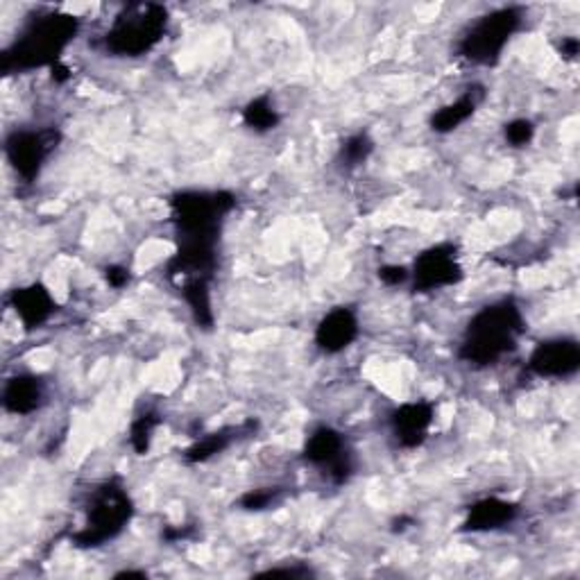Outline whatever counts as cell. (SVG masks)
Returning <instances> with one entry per match:
<instances>
[{
  "instance_id": "obj_1",
  "label": "cell",
  "mask_w": 580,
  "mask_h": 580,
  "mask_svg": "<svg viewBox=\"0 0 580 580\" xmlns=\"http://www.w3.org/2000/svg\"><path fill=\"white\" fill-rule=\"evenodd\" d=\"M175 225V254L166 275L173 281L209 279L218 270V245L227 216L236 206L231 191H177L168 200Z\"/></svg>"
},
{
  "instance_id": "obj_2",
  "label": "cell",
  "mask_w": 580,
  "mask_h": 580,
  "mask_svg": "<svg viewBox=\"0 0 580 580\" xmlns=\"http://www.w3.org/2000/svg\"><path fill=\"white\" fill-rule=\"evenodd\" d=\"M80 33V18L66 12H43L23 25L16 39L0 52L3 75L55 66Z\"/></svg>"
},
{
  "instance_id": "obj_3",
  "label": "cell",
  "mask_w": 580,
  "mask_h": 580,
  "mask_svg": "<svg viewBox=\"0 0 580 580\" xmlns=\"http://www.w3.org/2000/svg\"><path fill=\"white\" fill-rule=\"evenodd\" d=\"M524 331V313L513 298L492 302L467 323L458 348V358L471 367L496 365L501 358L517 350Z\"/></svg>"
},
{
  "instance_id": "obj_4",
  "label": "cell",
  "mask_w": 580,
  "mask_h": 580,
  "mask_svg": "<svg viewBox=\"0 0 580 580\" xmlns=\"http://www.w3.org/2000/svg\"><path fill=\"white\" fill-rule=\"evenodd\" d=\"M131 517H135V501H131L123 479L114 477L91 492L85 526L71 535V542L77 549L104 546L127 529Z\"/></svg>"
},
{
  "instance_id": "obj_5",
  "label": "cell",
  "mask_w": 580,
  "mask_h": 580,
  "mask_svg": "<svg viewBox=\"0 0 580 580\" xmlns=\"http://www.w3.org/2000/svg\"><path fill=\"white\" fill-rule=\"evenodd\" d=\"M168 10L160 3L127 5L104 33L102 46L114 58H143L168 30Z\"/></svg>"
},
{
  "instance_id": "obj_6",
  "label": "cell",
  "mask_w": 580,
  "mask_h": 580,
  "mask_svg": "<svg viewBox=\"0 0 580 580\" xmlns=\"http://www.w3.org/2000/svg\"><path fill=\"white\" fill-rule=\"evenodd\" d=\"M524 21L521 8H499L481 16L471 28L463 35L458 43V55L479 66H496L504 55L506 46L517 35Z\"/></svg>"
},
{
  "instance_id": "obj_7",
  "label": "cell",
  "mask_w": 580,
  "mask_h": 580,
  "mask_svg": "<svg viewBox=\"0 0 580 580\" xmlns=\"http://www.w3.org/2000/svg\"><path fill=\"white\" fill-rule=\"evenodd\" d=\"M62 143V131L58 127H39V129H14L5 139V156L14 173L23 181H35L50 154Z\"/></svg>"
},
{
  "instance_id": "obj_8",
  "label": "cell",
  "mask_w": 580,
  "mask_h": 580,
  "mask_svg": "<svg viewBox=\"0 0 580 580\" xmlns=\"http://www.w3.org/2000/svg\"><path fill=\"white\" fill-rule=\"evenodd\" d=\"M302 458L315 469H320L333 486L350 483L356 471L354 452L350 450L348 438L327 425L318 427L306 438Z\"/></svg>"
},
{
  "instance_id": "obj_9",
  "label": "cell",
  "mask_w": 580,
  "mask_h": 580,
  "mask_svg": "<svg viewBox=\"0 0 580 580\" xmlns=\"http://www.w3.org/2000/svg\"><path fill=\"white\" fill-rule=\"evenodd\" d=\"M413 288L417 293H431V290L450 288L465 279V270L461 266L458 245L438 243L417 254L413 263Z\"/></svg>"
},
{
  "instance_id": "obj_10",
  "label": "cell",
  "mask_w": 580,
  "mask_h": 580,
  "mask_svg": "<svg viewBox=\"0 0 580 580\" xmlns=\"http://www.w3.org/2000/svg\"><path fill=\"white\" fill-rule=\"evenodd\" d=\"M529 370L544 379H565L580 370V345L576 338H551L540 342L529 358Z\"/></svg>"
},
{
  "instance_id": "obj_11",
  "label": "cell",
  "mask_w": 580,
  "mask_h": 580,
  "mask_svg": "<svg viewBox=\"0 0 580 580\" xmlns=\"http://www.w3.org/2000/svg\"><path fill=\"white\" fill-rule=\"evenodd\" d=\"M436 419L431 402H408L390 413V431L402 450H417L429 438Z\"/></svg>"
},
{
  "instance_id": "obj_12",
  "label": "cell",
  "mask_w": 580,
  "mask_h": 580,
  "mask_svg": "<svg viewBox=\"0 0 580 580\" xmlns=\"http://www.w3.org/2000/svg\"><path fill=\"white\" fill-rule=\"evenodd\" d=\"M8 302L14 308L16 318L21 320L25 331H35L43 327L58 311L55 298L50 295V290L41 281L14 288Z\"/></svg>"
},
{
  "instance_id": "obj_13",
  "label": "cell",
  "mask_w": 580,
  "mask_h": 580,
  "mask_svg": "<svg viewBox=\"0 0 580 580\" xmlns=\"http://www.w3.org/2000/svg\"><path fill=\"white\" fill-rule=\"evenodd\" d=\"M358 331L361 325L356 311L350 306H336L318 323V329H315V345L325 354H340L358 338Z\"/></svg>"
},
{
  "instance_id": "obj_14",
  "label": "cell",
  "mask_w": 580,
  "mask_h": 580,
  "mask_svg": "<svg viewBox=\"0 0 580 580\" xmlns=\"http://www.w3.org/2000/svg\"><path fill=\"white\" fill-rule=\"evenodd\" d=\"M519 515V506L515 501L501 499V496H486L477 504L469 506L467 517L461 526L463 533H490L506 529Z\"/></svg>"
},
{
  "instance_id": "obj_15",
  "label": "cell",
  "mask_w": 580,
  "mask_h": 580,
  "mask_svg": "<svg viewBox=\"0 0 580 580\" xmlns=\"http://www.w3.org/2000/svg\"><path fill=\"white\" fill-rule=\"evenodd\" d=\"M48 398L46 381L37 375H16L3 388V408L12 415H33Z\"/></svg>"
},
{
  "instance_id": "obj_16",
  "label": "cell",
  "mask_w": 580,
  "mask_h": 580,
  "mask_svg": "<svg viewBox=\"0 0 580 580\" xmlns=\"http://www.w3.org/2000/svg\"><path fill=\"white\" fill-rule=\"evenodd\" d=\"M486 100V89L481 85L469 87L458 100L444 104L431 116V129L436 135H450V131L465 125L474 114H477L479 104Z\"/></svg>"
},
{
  "instance_id": "obj_17",
  "label": "cell",
  "mask_w": 580,
  "mask_h": 580,
  "mask_svg": "<svg viewBox=\"0 0 580 580\" xmlns=\"http://www.w3.org/2000/svg\"><path fill=\"white\" fill-rule=\"evenodd\" d=\"M256 427H259V421L250 419V421H245V425H241V427H227V429L209 433V436L200 438L198 442H193L189 446V450L184 452V461H187L189 465L206 463L209 458H214V456L227 452L236 440L252 436L256 431Z\"/></svg>"
},
{
  "instance_id": "obj_18",
  "label": "cell",
  "mask_w": 580,
  "mask_h": 580,
  "mask_svg": "<svg viewBox=\"0 0 580 580\" xmlns=\"http://www.w3.org/2000/svg\"><path fill=\"white\" fill-rule=\"evenodd\" d=\"M179 295L191 308L193 320L200 329L211 331L216 325L214 304H211V281L209 279H187L179 283Z\"/></svg>"
},
{
  "instance_id": "obj_19",
  "label": "cell",
  "mask_w": 580,
  "mask_h": 580,
  "mask_svg": "<svg viewBox=\"0 0 580 580\" xmlns=\"http://www.w3.org/2000/svg\"><path fill=\"white\" fill-rule=\"evenodd\" d=\"M243 123L263 135V131H270L281 123V114L275 110V104L268 96H259L245 104Z\"/></svg>"
},
{
  "instance_id": "obj_20",
  "label": "cell",
  "mask_w": 580,
  "mask_h": 580,
  "mask_svg": "<svg viewBox=\"0 0 580 580\" xmlns=\"http://www.w3.org/2000/svg\"><path fill=\"white\" fill-rule=\"evenodd\" d=\"M160 425H162V417L154 411H146L143 415H139L135 421H131V429H129L131 450H135L139 456H146L152 446L154 431L160 429Z\"/></svg>"
},
{
  "instance_id": "obj_21",
  "label": "cell",
  "mask_w": 580,
  "mask_h": 580,
  "mask_svg": "<svg viewBox=\"0 0 580 580\" xmlns=\"http://www.w3.org/2000/svg\"><path fill=\"white\" fill-rule=\"evenodd\" d=\"M375 141L367 131H356V135L348 137L340 146V162L345 168H356L367 162V156L373 154Z\"/></svg>"
},
{
  "instance_id": "obj_22",
  "label": "cell",
  "mask_w": 580,
  "mask_h": 580,
  "mask_svg": "<svg viewBox=\"0 0 580 580\" xmlns=\"http://www.w3.org/2000/svg\"><path fill=\"white\" fill-rule=\"evenodd\" d=\"M504 137L513 148H524L533 141L535 125L529 118H515L504 127Z\"/></svg>"
},
{
  "instance_id": "obj_23",
  "label": "cell",
  "mask_w": 580,
  "mask_h": 580,
  "mask_svg": "<svg viewBox=\"0 0 580 580\" xmlns=\"http://www.w3.org/2000/svg\"><path fill=\"white\" fill-rule=\"evenodd\" d=\"M279 496V490L275 488H261V490H250L241 496V508L248 510V513H259V510H266L270 508L275 501Z\"/></svg>"
},
{
  "instance_id": "obj_24",
  "label": "cell",
  "mask_w": 580,
  "mask_h": 580,
  "mask_svg": "<svg viewBox=\"0 0 580 580\" xmlns=\"http://www.w3.org/2000/svg\"><path fill=\"white\" fill-rule=\"evenodd\" d=\"M273 576H286V578H311L315 576V571L304 565V563H295V565H290V567H270L266 571H261L259 578H273Z\"/></svg>"
},
{
  "instance_id": "obj_25",
  "label": "cell",
  "mask_w": 580,
  "mask_h": 580,
  "mask_svg": "<svg viewBox=\"0 0 580 580\" xmlns=\"http://www.w3.org/2000/svg\"><path fill=\"white\" fill-rule=\"evenodd\" d=\"M379 279L386 286H400V283H406L411 279V273L404 266H381L379 268Z\"/></svg>"
},
{
  "instance_id": "obj_26",
  "label": "cell",
  "mask_w": 580,
  "mask_h": 580,
  "mask_svg": "<svg viewBox=\"0 0 580 580\" xmlns=\"http://www.w3.org/2000/svg\"><path fill=\"white\" fill-rule=\"evenodd\" d=\"M104 279L112 288H125L129 283V270L123 266H110L104 270Z\"/></svg>"
},
{
  "instance_id": "obj_27",
  "label": "cell",
  "mask_w": 580,
  "mask_h": 580,
  "mask_svg": "<svg viewBox=\"0 0 580 580\" xmlns=\"http://www.w3.org/2000/svg\"><path fill=\"white\" fill-rule=\"evenodd\" d=\"M578 50H580V41L576 37H563V41H560V55L565 60H576L578 58Z\"/></svg>"
},
{
  "instance_id": "obj_28",
  "label": "cell",
  "mask_w": 580,
  "mask_h": 580,
  "mask_svg": "<svg viewBox=\"0 0 580 580\" xmlns=\"http://www.w3.org/2000/svg\"><path fill=\"white\" fill-rule=\"evenodd\" d=\"M50 71H52V80H55L58 85H64V83L71 80V68H68L64 62L55 64Z\"/></svg>"
},
{
  "instance_id": "obj_29",
  "label": "cell",
  "mask_w": 580,
  "mask_h": 580,
  "mask_svg": "<svg viewBox=\"0 0 580 580\" xmlns=\"http://www.w3.org/2000/svg\"><path fill=\"white\" fill-rule=\"evenodd\" d=\"M162 535L168 542H177V540H187L191 535V531H189V526H184V529H166Z\"/></svg>"
},
{
  "instance_id": "obj_30",
  "label": "cell",
  "mask_w": 580,
  "mask_h": 580,
  "mask_svg": "<svg viewBox=\"0 0 580 580\" xmlns=\"http://www.w3.org/2000/svg\"><path fill=\"white\" fill-rule=\"evenodd\" d=\"M114 578H148V571H137V569H123Z\"/></svg>"
}]
</instances>
